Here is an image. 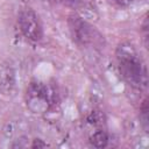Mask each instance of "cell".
<instances>
[{"mask_svg": "<svg viewBox=\"0 0 149 149\" xmlns=\"http://www.w3.org/2000/svg\"><path fill=\"white\" fill-rule=\"evenodd\" d=\"M17 23L22 35L27 40L31 42H38L42 40L43 27L38 15L31 8H24L19 13Z\"/></svg>", "mask_w": 149, "mask_h": 149, "instance_id": "cell-4", "label": "cell"}, {"mask_svg": "<svg viewBox=\"0 0 149 149\" xmlns=\"http://www.w3.org/2000/svg\"><path fill=\"white\" fill-rule=\"evenodd\" d=\"M90 142L93 147L95 148H104L107 146L108 143V135L105 130L102 129H99V130H95L91 137H90Z\"/></svg>", "mask_w": 149, "mask_h": 149, "instance_id": "cell-5", "label": "cell"}, {"mask_svg": "<svg viewBox=\"0 0 149 149\" xmlns=\"http://www.w3.org/2000/svg\"><path fill=\"white\" fill-rule=\"evenodd\" d=\"M69 29L73 41L85 48H101L105 43L102 35L91 23L79 15H71L68 21Z\"/></svg>", "mask_w": 149, "mask_h": 149, "instance_id": "cell-3", "label": "cell"}, {"mask_svg": "<svg viewBox=\"0 0 149 149\" xmlns=\"http://www.w3.org/2000/svg\"><path fill=\"white\" fill-rule=\"evenodd\" d=\"M44 1L54 3V5H61V6H64V7L76 8V9L84 5L81 0H44Z\"/></svg>", "mask_w": 149, "mask_h": 149, "instance_id": "cell-6", "label": "cell"}, {"mask_svg": "<svg viewBox=\"0 0 149 149\" xmlns=\"http://www.w3.org/2000/svg\"><path fill=\"white\" fill-rule=\"evenodd\" d=\"M56 102L55 90L42 83L33 81L29 84L26 92V105L28 109L35 114H44Z\"/></svg>", "mask_w": 149, "mask_h": 149, "instance_id": "cell-2", "label": "cell"}, {"mask_svg": "<svg viewBox=\"0 0 149 149\" xmlns=\"http://www.w3.org/2000/svg\"><path fill=\"white\" fill-rule=\"evenodd\" d=\"M140 121L146 132H148V101L144 100L140 108Z\"/></svg>", "mask_w": 149, "mask_h": 149, "instance_id": "cell-7", "label": "cell"}, {"mask_svg": "<svg viewBox=\"0 0 149 149\" xmlns=\"http://www.w3.org/2000/svg\"><path fill=\"white\" fill-rule=\"evenodd\" d=\"M118 69L123 80L136 90L147 86V68L135 47L129 42H122L115 50Z\"/></svg>", "mask_w": 149, "mask_h": 149, "instance_id": "cell-1", "label": "cell"}, {"mask_svg": "<svg viewBox=\"0 0 149 149\" xmlns=\"http://www.w3.org/2000/svg\"><path fill=\"white\" fill-rule=\"evenodd\" d=\"M128 1H146V0H128Z\"/></svg>", "mask_w": 149, "mask_h": 149, "instance_id": "cell-9", "label": "cell"}, {"mask_svg": "<svg viewBox=\"0 0 149 149\" xmlns=\"http://www.w3.org/2000/svg\"><path fill=\"white\" fill-rule=\"evenodd\" d=\"M116 2H119L120 5H125L126 2H128V0H115Z\"/></svg>", "mask_w": 149, "mask_h": 149, "instance_id": "cell-8", "label": "cell"}]
</instances>
